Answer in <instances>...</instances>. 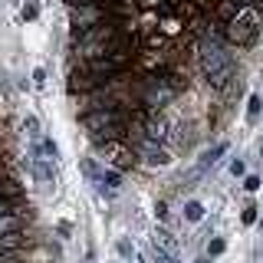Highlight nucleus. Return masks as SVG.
I'll return each mask as SVG.
<instances>
[{
	"mask_svg": "<svg viewBox=\"0 0 263 263\" xmlns=\"http://www.w3.org/2000/svg\"><path fill=\"white\" fill-rule=\"evenodd\" d=\"M201 69H204V76H208V82L214 89H220V92H227L230 82L237 79L234 60H230V53H224L220 46H208L201 53Z\"/></svg>",
	"mask_w": 263,
	"mask_h": 263,
	"instance_id": "obj_1",
	"label": "nucleus"
},
{
	"mask_svg": "<svg viewBox=\"0 0 263 263\" xmlns=\"http://www.w3.org/2000/svg\"><path fill=\"white\" fill-rule=\"evenodd\" d=\"M115 33H119V23H96V27L82 30V33H72V40L79 43V53L82 60H96V56H105L115 40Z\"/></svg>",
	"mask_w": 263,
	"mask_h": 263,
	"instance_id": "obj_2",
	"label": "nucleus"
},
{
	"mask_svg": "<svg viewBox=\"0 0 263 263\" xmlns=\"http://www.w3.org/2000/svg\"><path fill=\"white\" fill-rule=\"evenodd\" d=\"M257 23H260L257 7H240V13H237L234 20L220 23V27H224V40H227V43H234V46L253 43V40H257Z\"/></svg>",
	"mask_w": 263,
	"mask_h": 263,
	"instance_id": "obj_3",
	"label": "nucleus"
},
{
	"mask_svg": "<svg viewBox=\"0 0 263 263\" xmlns=\"http://www.w3.org/2000/svg\"><path fill=\"white\" fill-rule=\"evenodd\" d=\"M102 158L109 161L115 171H128V168H135L138 155L125 138H109V142H102Z\"/></svg>",
	"mask_w": 263,
	"mask_h": 263,
	"instance_id": "obj_4",
	"label": "nucleus"
},
{
	"mask_svg": "<svg viewBox=\"0 0 263 263\" xmlns=\"http://www.w3.org/2000/svg\"><path fill=\"white\" fill-rule=\"evenodd\" d=\"M128 63H132V53H105V56H96V60H86V69L96 79H109L115 72H122Z\"/></svg>",
	"mask_w": 263,
	"mask_h": 263,
	"instance_id": "obj_5",
	"label": "nucleus"
},
{
	"mask_svg": "<svg viewBox=\"0 0 263 263\" xmlns=\"http://www.w3.org/2000/svg\"><path fill=\"white\" fill-rule=\"evenodd\" d=\"M125 122V115L119 109H92V112H82V125L86 132H105L112 125H122Z\"/></svg>",
	"mask_w": 263,
	"mask_h": 263,
	"instance_id": "obj_6",
	"label": "nucleus"
},
{
	"mask_svg": "<svg viewBox=\"0 0 263 263\" xmlns=\"http://www.w3.org/2000/svg\"><path fill=\"white\" fill-rule=\"evenodd\" d=\"M105 20V10L99 4H86V7H69V23L76 27V33L96 27V23Z\"/></svg>",
	"mask_w": 263,
	"mask_h": 263,
	"instance_id": "obj_7",
	"label": "nucleus"
},
{
	"mask_svg": "<svg viewBox=\"0 0 263 263\" xmlns=\"http://www.w3.org/2000/svg\"><path fill=\"white\" fill-rule=\"evenodd\" d=\"M138 155H142L152 168H164V164H171V152H168V148H161V145H155L152 138L138 145Z\"/></svg>",
	"mask_w": 263,
	"mask_h": 263,
	"instance_id": "obj_8",
	"label": "nucleus"
},
{
	"mask_svg": "<svg viewBox=\"0 0 263 263\" xmlns=\"http://www.w3.org/2000/svg\"><path fill=\"white\" fill-rule=\"evenodd\" d=\"M168 119H164V115H158V112H148L145 115V135L152 138V142H164V138H168Z\"/></svg>",
	"mask_w": 263,
	"mask_h": 263,
	"instance_id": "obj_9",
	"label": "nucleus"
},
{
	"mask_svg": "<svg viewBox=\"0 0 263 263\" xmlns=\"http://www.w3.org/2000/svg\"><path fill=\"white\" fill-rule=\"evenodd\" d=\"M66 86H69V92H92L96 86H102V79H96L89 69H82V72L72 69V72H69V82H66Z\"/></svg>",
	"mask_w": 263,
	"mask_h": 263,
	"instance_id": "obj_10",
	"label": "nucleus"
},
{
	"mask_svg": "<svg viewBox=\"0 0 263 263\" xmlns=\"http://www.w3.org/2000/svg\"><path fill=\"white\" fill-rule=\"evenodd\" d=\"M30 168H33V175H36V181H40V184H43V187H49V184H53V181H56L53 161H49V158H43V155H36V158L30 161Z\"/></svg>",
	"mask_w": 263,
	"mask_h": 263,
	"instance_id": "obj_11",
	"label": "nucleus"
},
{
	"mask_svg": "<svg viewBox=\"0 0 263 263\" xmlns=\"http://www.w3.org/2000/svg\"><path fill=\"white\" fill-rule=\"evenodd\" d=\"M152 247H158V250L175 253V257H178V240H175V234H171V230H164V227H155V234H152Z\"/></svg>",
	"mask_w": 263,
	"mask_h": 263,
	"instance_id": "obj_12",
	"label": "nucleus"
},
{
	"mask_svg": "<svg viewBox=\"0 0 263 263\" xmlns=\"http://www.w3.org/2000/svg\"><path fill=\"white\" fill-rule=\"evenodd\" d=\"M214 13H217V20H220V23H227V20H234V16L240 13V4H237V0H217Z\"/></svg>",
	"mask_w": 263,
	"mask_h": 263,
	"instance_id": "obj_13",
	"label": "nucleus"
},
{
	"mask_svg": "<svg viewBox=\"0 0 263 263\" xmlns=\"http://www.w3.org/2000/svg\"><path fill=\"white\" fill-rule=\"evenodd\" d=\"M138 66L148 72H155V69H161L164 66V56L161 53H155V49H142V56H138Z\"/></svg>",
	"mask_w": 263,
	"mask_h": 263,
	"instance_id": "obj_14",
	"label": "nucleus"
},
{
	"mask_svg": "<svg viewBox=\"0 0 263 263\" xmlns=\"http://www.w3.org/2000/svg\"><path fill=\"white\" fill-rule=\"evenodd\" d=\"M20 227H23V220H20V214H16V211L0 214V234H13V230H20Z\"/></svg>",
	"mask_w": 263,
	"mask_h": 263,
	"instance_id": "obj_15",
	"label": "nucleus"
},
{
	"mask_svg": "<svg viewBox=\"0 0 263 263\" xmlns=\"http://www.w3.org/2000/svg\"><path fill=\"white\" fill-rule=\"evenodd\" d=\"M181 27H184V23H181L178 16H161V20H158V33H161V36H178Z\"/></svg>",
	"mask_w": 263,
	"mask_h": 263,
	"instance_id": "obj_16",
	"label": "nucleus"
},
{
	"mask_svg": "<svg viewBox=\"0 0 263 263\" xmlns=\"http://www.w3.org/2000/svg\"><path fill=\"white\" fill-rule=\"evenodd\" d=\"M16 247H23L20 230H13V234H0V250H16Z\"/></svg>",
	"mask_w": 263,
	"mask_h": 263,
	"instance_id": "obj_17",
	"label": "nucleus"
},
{
	"mask_svg": "<svg viewBox=\"0 0 263 263\" xmlns=\"http://www.w3.org/2000/svg\"><path fill=\"white\" fill-rule=\"evenodd\" d=\"M184 217L191 220V224H197V220L204 217V204H201V201H187V204H184Z\"/></svg>",
	"mask_w": 263,
	"mask_h": 263,
	"instance_id": "obj_18",
	"label": "nucleus"
},
{
	"mask_svg": "<svg viewBox=\"0 0 263 263\" xmlns=\"http://www.w3.org/2000/svg\"><path fill=\"white\" fill-rule=\"evenodd\" d=\"M224 152H227V145H224V142H220V145H214L211 152H204V155H201V161H197V164H204V168H211V164L217 161V155H224Z\"/></svg>",
	"mask_w": 263,
	"mask_h": 263,
	"instance_id": "obj_19",
	"label": "nucleus"
},
{
	"mask_svg": "<svg viewBox=\"0 0 263 263\" xmlns=\"http://www.w3.org/2000/svg\"><path fill=\"white\" fill-rule=\"evenodd\" d=\"M79 168H82V175H89L92 181H102V171H99V164H96L92 158H82V161H79Z\"/></svg>",
	"mask_w": 263,
	"mask_h": 263,
	"instance_id": "obj_20",
	"label": "nucleus"
},
{
	"mask_svg": "<svg viewBox=\"0 0 263 263\" xmlns=\"http://www.w3.org/2000/svg\"><path fill=\"white\" fill-rule=\"evenodd\" d=\"M23 132H27L30 138H40V135H43V132H40V119H36V115H27V119H23Z\"/></svg>",
	"mask_w": 263,
	"mask_h": 263,
	"instance_id": "obj_21",
	"label": "nucleus"
},
{
	"mask_svg": "<svg viewBox=\"0 0 263 263\" xmlns=\"http://www.w3.org/2000/svg\"><path fill=\"white\" fill-rule=\"evenodd\" d=\"M204 171H208V168H204V164H194V168L187 171L184 178H181V184H184V187H191L194 181H201V178H204Z\"/></svg>",
	"mask_w": 263,
	"mask_h": 263,
	"instance_id": "obj_22",
	"label": "nucleus"
},
{
	"mask_svg": "<svg viewBox=\"0 0 263 263\" xmlns=\"http://www.w3.org/2000/svg\"><path fill=\"white\" fill-rule=\"evenodd\" d=\"M20 191H23V187L16 184V181H4V184H0V194L10 197V201H13V197H20Z\"/></svg>",
	"mask_w": 263,
	"mask_h": 263,
	"instance_id": "obj_23",
	"label": "nucleus"
},
{
	"mask_svg": "<svg viewBox=\"0 0 263 263\" xmlns=\"http://www.w3.org/2000/svg\"><path fill=\"white\" fill-rule=\"evenodd\" d=\"M40 155H43V158H49V161H56V155H60V148H56V145H53V142L46 138V142H40Z\"/></svg>",
	"mask_w": 263,
	"mask_h": 263,
	"instance_id": "obj_24",
	"label": "nucleus"
},
{
	"mask_svg": "<svg viewBox=\"0 0 263 263\" xmlns=\"http://www.w3.org/2000/svg\"><path fill=\"white\" fill-rule=\"evenodd\" d=\"M152 260H155V263H181L175 253H164V250H158V247L152 250Z\"/></svg>",
	"mask_w": 263,
	"mask_h": 263,
	"instance_id": "obj_25",
	"label": "nucleus"
},
{
	"mask_svg": "<svg viewBox=\"0 0 263 263\" xmlns=\"http://www.w3.org/2000/svg\"><path fill=\"white\" fill-rule=\"evenodd\" d=\"M260 105H263V102H260V96H250V105H247V115H250V122L260 115Z\"/></svg>",
	"mask_w": 263,
	"mask_h": 263,
	"instance_id": "obj_26",
	"label": "nucleus"
},
{
	"mask_svg": "<svg viewBox=\"0 0 263 263\" xmlns=\"http://www.w3.org/2000/svg\"><path fill=\"white\" fill-rule=\"evenodd\" d=\"M224 247H227V243L220 240V237H217V240H211V243H208V257H220V253H224Z\"/></svg>",
	"mask_w": 263,
	"mask_h": 263,
	"instance_id": "obj_27",
	"label": "nucleus"
},
{
	"mask_svg": "<svg viewBox=\"0 0 263 263\" xmlns=\"http://www.w3.org/2000/svg\"><path fill=\"white\" fill-rule=\"evenodd\" d=\"M243 171H247V164H243L240 158H234V161H230V175H234V178H240Z\"/></svg>",
	"mask_w": 263,
	"mask_h": 263,
	"instance_id": "obj_28",
	"label": "nucleus"
},
{
	"mask_svg": "<svg viewBox=\"0 0 263 263\" xmlns=\"http://www.w3.org/2000/svg\"><path fill=\"white\" fill-rule=\"evenodd\" d=\"M102 184L115 187V184H119V171H102Z\"/></svg>",
	"mask_w": 263,
	"mask_h": 263,
	"instance_id": "obj_29",
	"label": "nucleus"
},
{
	"mask_svg": "<svg viewBox=\"0 0 263 263\" xmlns=\"http://www.w3.org/2000/svg\"><path fill=\"white\" fill-rule=\"evenodd\" d=\"M33 86H36V89L46 86V72H43V69H33Z\"/></svg>",
	"mask_w": 263,
	"mask_h": 263,
	"instance_id": "obj_30",
	"label": "nucleus"
},
{
	"mask_svg": "<svg viewBox=\"0 0 263 263\" xmlns=\"http://www.w3.org/2000/svg\"><path fill=\"white\" fill-rule=\"evenodd\" d=\"M243 187H247V191H260V178H257V175H247Z\"/></svg>",
	"mask_w": 263,
	"mask_h": 263,
	"instance_id": "obj_31",
	"label": "nucleus"
},
{
	"mask_svg": "<svg viewBox=\"0 0 263 263\" xmlns=\"http://www.w3.org/2000/svg\"><path fill=\"white\" fill-rule=\"evenodd\" d=\"M40 13V7H36V0H30L27 7H23V16H27V20H33V16Z\"/></svg>",
	"mask_w": 263,
	"mask_h": 263,
	"instance_id": "obj_32",
	"label": "nucleus"
},
{
	"mask_svg": "<svg viewBox=\"0 0 263 263\" xmlns=\"http://www.w3.org/2000/svg\"><path fill=\"white\" fill-rule=\"evenodd\" d=\"M155 214H158V220H168V204L158 201V204H155Z\"/></svg>",
	"mask_w": 263,
	"mask_h": 263,
	"instance_id": "obj_33",
	"label": "nucleus"
},
{
	"mask_svg": "<svg viewBox=\"0 0 263 263\" xmlns=\"http://www.w3.org/2000/svg\"><path fill=\"white\" fill-rule=\"evenodd\" d=\"M243 224H257V208H247L243 211Z\"/></svg>",
	"mask_w": 263,
	"mask_h": 263,
	"instance_id": "obj_34",
	"label": "nucleus"
},
{
	"mask_svg": "<svg viewBox=\"0 0 263 263\" xmlns=\"http://www.w3.org/2000/svg\"><path fill=\"white\" fill-rule=\"evenodd\" d=\"M119 253L128 260V257H132V243H128V240H119Z\"/></svg>",
	"mask_w": 263,
	"mask_h": 263,
	"instance_id": "obj_35",
	"label": "nucleus"
},
{
	"mask_svg": "<svg viewBox=\"0 0 263 263\" xmlns=\"http://www.w3.org/2000/svg\"><path fill=\"white\" fill-rule=\"evenodd\" d=\"M56 230H60L63 237H69V234H72V224H66V220H60V224H56Z\"/></svg>",
	"mask_w": 263,
	"mask_h": 263,
	"instance_id": "obj_36",
	"label": "nucleus"
},
{
	"mask_svg": "<svg viewBox=\"0 0 263 263\" xmlns=\"http://www.w3.org/2000/svg\"><path fill=\"white\" fill-rule=\"evenodd\" d=\"M69 7H86V4H99V0H66Z\"/></svg>",
	"mask_w": 263,
	"mask_h": 263,
	"instance_id": "obj_37",
	"label": "nucleus"
},
{
	"mask_svg": "<svg viewBox=\"0 0 263 263\" xmlns=\"http://www.w3.org/2000/svg\"><path fill=\"white\" fill-rule=\"evenodd\" d=\"M142 4L148 7V10H155V7H161V4H164V0H142Z\"/></svg>",
	"mask_w": 263,
	"mask_h": 263,
	"instance_id": "obj_38",
	"label": "nucleus"
},
{
	"mask_svg": "<svg viewBox=\"0 0 263 263\" xmlns=\"http://www.w3.org/2000/svg\"><path fill=\"white\" fill-rule=\"evenodd\" d=\"M240 7H260V0H237Z\"/></svg>",
	"mask_w": 263,
	"mask_h": 263,
	"instance_id": "obj_39",
	"label": "nucleus"
},
{
	"mask_svg": "<svg viewBox=\"0 0 263 263\" xmlns=\"http://www.w3.org/2000/svg\"><path fill=\"white\" fill-rule=\"evenodd\" d=\"M7 211H13V204L10 201H0V214H7Z\"/></svg>",
	"mask_w": 263,
	"mask_h": 263,
	"instance_id": "obj_40",
	"label": "nucleus"
},
{
	"mask_svg": "<svg viewBox=\"0 0 263 263\" xmlns=\"http://www.w3.org/2000/svg\"><path fill=\"white\" fill-rule=\"evenodd\" d=\"M260 158H263V145H260Z\"/></svg>",
	"mask_w": 263,
	"mask_h": 263,
	"instance_id": "obj_41",
	"label": "nucleus"
},
{
	"mask_svg": "<svg viewBox=\"0 0 263 263\" xmlns=\"http://www.w3.org/2000/svg\"><path fill=\"white\" fill-rule=\"evenodd\" d=\"M178 4H181V0H178Z\"/></svg>",
	"mask_w": 263,
	"mask_h": 263,
	"instance_id": "obj_42",
	"label": "nucleus"
},
{
	"mask_svg": "<svg viewBox=\"0 0 263 263\" xmlns=\"http://www.w3.org/2000/svg\"><path fill=\"white\" fill-rule=\"evenodd\" d=\"M201 263H204V260H201Z\"/></svg>",
	"mask_w": 263,
	"mask_h": 263,
	"instance_id": "obj_43",
	"label": "nucleus"
}]
</instances>
